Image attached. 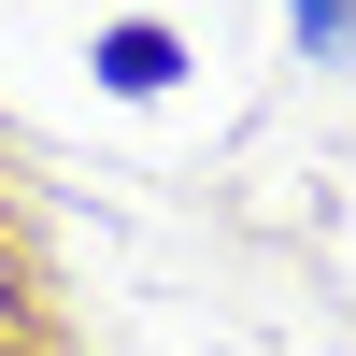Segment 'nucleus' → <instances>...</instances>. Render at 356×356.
<instances>
[{"label":"nucleus","instance_id":"1","mask_svg":"<svg viewBox=\"0 0 356 356\" xmlns=\"http://www.w3.org/2000/svg\"><path fill=\"white\" fill-rule=\"evenodd\" d=\"M171 72H186V57H171V29H114V43H100V86H129V100H157Z\"/></svg>","mask_w":356,"mask_h":356},{"label":"nucleus","instance_id":"2","mask_svg":"<svg viewBox=\"0 0 356 356\" xmlns=\"http://www.w3.org/2000/svg\"><path fill=\"white\" fill-rule=\"evenodd\" d=\"M285 15H300L314 57H356V0H285Z\"/></svg>","mask_w":356,"mask_h":356}]
</instances>
